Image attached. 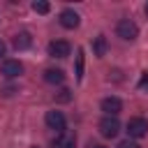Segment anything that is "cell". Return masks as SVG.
<instances>
[{
    "label": "cell",
    "instance_id": "obj_1",
    "mask_svg": "<svg viewBox=\"0 0 148 148\" xmlns=\"http://www.w3.org/2000/svg\"><path fill=\"white\" fill-rule=\"evenodd\" d=\"M116 32H118V37L125 39V42H134V39L139 37V25H136L132 18H120L118 25H116Z\"/></svg>",
    "mask_w": 148,
    "mask_h": 148
},
{
    "label": "cell",
    "instance_id": "obj_2",
    "mask_svg": "<svg viewBox=\"0 0 148 148\" xmlns=\"http://www.w3.org/2000/svg\"><path fill=\"white\" fill-rule=\"evenodd\" d=\"M97 130H99V134H102L104 139H113V136H118V132H120V123H118V118H113V116H104V118L99 120Z\"/></svg>",
    "mask_w": 148,
    "mask_h": 148
},
{
    "label": "cell",
    "instance_id": "obj_3",
    "mask_svg": "<svg viewBox=\"0 0 148 148\" xmlns=\"http://www.w3.org/2000/svg\"><path fill=\"white\" fill-rule=\"evenodd\" d=\"M127 134L130 139H141L148 134V120L146 118H130L127 120Z\"/></svg>",
    "mask_w": 148,
    "mask_h": 148
},
{
    "label": "cell",
    "instance_id": "obj_4",
    "mask_svg": "<svg viewBox=\"0 0 148 148\" xmlns=\"http://www.w3.org/2000/svg\"><path fill=\"white\" fill-rule=\"evenodd\" d=\"M46 125L51 127V130H56V132H65V125H67V120H65V113L62 111H46Z\"/></svg>",
    "mask_w": 148,
    "mask_h": 148
},
{
    "label": "cell",
    "instance_id": "obj_5",
    "mask_svg": "<svg viewBox=\"0 0 148 148\" xmlns=\"http://www.w3.org/2000/svg\"><path fill=\"white\" fill-rule=\"evenodd\" d=\"M69 51H72V46L67 39H53L49 44V56H53V58H67Z\"/></svg>",
    "mask_w": 148,
    "mask_h": 148
},
{
    "label": "cell",
    "instance_id": "obj_6",
    "mask_svg": "<svg viewBox=\"0 0 148 148\" xmlns=\"http://www.w3.org/2000/svg\"><path fill=\"white\" fill-rule=\"evenodd\" d=\"M99 106H102V111H104L106 116H113V118L123 111V102H120L118 97H104Z\"/></svg>",
    "mask_w": 148,
    "mask_h": 148
},
{
    "label": "cell",
    "instance_id": "obj_7",
    "mask_svg": "<svg viewBox=\"0 0 148 148\" xmlns=\"http://www.w3.org/2000/svg\"><path fill=\"white\" fill-rule=\"evenodd\" d=\"M79 23H81V16H79L74 9H62V12H60V25H62V28L74 30Z\"/></svg>",
    "mask_w": 148,
    "mask_h": 148
},
{
    "label": "cell",
    "instance_id": "obj_8",
    "mask_svg": "<svg viewBox=\"0 0 148 148\" xmlns=\"http://www.w3.org/2000/svg\"><path fill=\"white\" fill-rule=\"evenodd\" d=\"M0 72H2V76H7V79H16V76L23 74V65H21L18 60H5Z\"/></svg>",
    "mask_w": 148,
    "mask_h": 148
},
{
    "label": "cell",
    "instance_id": "obj_9",
    "mask_svg": "<svg viewBox=\"0 0 148 148\" xmlns=\"http://www.w3.org/2000/svg\"><path fill=\"white\" fill-rule=\"evenodd\" d=\"M44 81H46V83H62V81H65V72L51 67V69L44 72Z\"/></svg>",
    "mask_w": 148,
    "mask_h": 148
},
{
    "label": "cell",
    "instance_id": "obj_10",
    "mask_svg": "<svg viewBox=\"0 0 148 148\" xmlns=\"http://www.w3.org/2000/svg\"><path fill=\"white\" fill-rule=\"evenodd\" d=\"M30 44H32V37H30V32H18V35L14 37V49H18V51L28 49Z\"/></svg>",
    "mask_w": 148,
    "mask_h": 148
},
{
    "label": "cell",
    "instance_id": "obj_11",
    "mask_svg": "<svg viewBox=\"0 0 148 148\" xmlns=\"http://www.w3.org/2000/svg\"><path fill=\"white\" fill-rule=\"evenodd\" d=\"M92 51H95L97 58H102V56L106 53V37H104V35L95 37V42H92Z\"/></svg>",
    "mask_w": 148,
    "mask_h": 148
},
{
    "label": "cell",
    "instance_id": "obj_12",
    "mask_svg": "<svg viewBox=\"0 0 148 148\" xmlns=\"http://www.w3.org/2000/svg\"><path fill=\"white\" fill-rule=\"evenodd\" d=\"M49 9H51V5L44 2V0H35L32 2V12H37V14H49Z\"/></svg>",
    "mask_w": 148,
    "mask_h": 148
},
{
    "label": "cell",
    "instance_id": "obj_13",
    "mask_svg": "<svg viewBox=\"0 0 148 148\" xmlns=\"http://www.w3.org/2000/svg\"><path fill=\"white\" fill-rule=\"evenodd\" d=\"M76 79H79V81L83 79V51L76 53Z\"/></svg>",
    "mask_w": 148,
    "mask_h": 148
},
{
    "label": "cell",
    "instance_id": "obj_14",
    "mask_svg": "<svg viewBox=\"0 0 148 148\" xmlns=\"http://www.w3.org/2000/svg\"><path fill=\"white\" fill-rule=\"evenodd\" d=\"M56 99H58V102H69V99H72V90H69V88H62Z\"/></svg>",
    "mask_w": 148,
    "mask_h": 148
},
{
    "label": "cell",
    "instance_id": "obj_15",
    "mask_svg": "<svg viewBox=\"0 0 148 148\" xmlns=\"http://www.w3.org/2000/svg\"><path fill=\"white\" fill-rule=\"evenodd\" d=\"M118 148H141V146H139L136 141H130V139H127V141H123V143H120Z\"/></svg>",
    "mask_w": 148,
    "mask_h": 148
},
{
    "label": "cell",
    "instance_id": "obj_16",
    "mask_svg": "<svg viewBox=\"0 0 148 148\" xmlns=\"http://www.w3.org/2000/svg\"><path fill=\"white\" fill-rule=\"evenodd\" d=\"M139 86H141V88H143V86H148V72L143 74V79H141V83H139Z\"/></svg>",
    "mask_w": 148,
    "mask_h": 148
},
{
    "label": "cell",
    "instance_id": "obj_17",
    "mask_svg": "<svg viewBox=\"0 0 148 148\" xmlns=\"http://www.w3.org/2000/svg\"><path fill=\"white\" fill-rule=\"evenodd\" d=\"M62 148H74V139H69V141H65V143H62Z\"/></svg>",
    "mask_w": 148,
    "mask_h": 148
},
{
    "label": "cell",
    "instance_id": "obj_18",
    "mask_svg": "<svg viewBox=\"0 0 148 148\" xmlns=\"http://www.w3.org/2000/svg\"><path fill=\"white\" fill-rule=\"evenodd\" d=\"M5 51H7V46H5V42H2V39H0V58H2V56H5Z\"/></svg>",
    "mask_w": 148,
    "mask_h": 148
},
{
    "label": "cell",
    "instance_id": "obj_19",
    "mask_svg": "<svg viewBox=\"0 0 148 148\" xmlns=\"http://www.w3.org/2000/svg\"><path fill=\"white\" fill-rule=\"evenodd\" d=\"M92 148H106V146H92Z\"/></svg>",
    "mask_w": 148,
    "mask_h": 148
},
{
    "label": "cell",
    "instance_id": "obj_20",
    "mask_svg": "<svg viewBox=\"0 0 148 148\" xmlns=\"http://www.w3.org/2000/svg\"><path fill=\"white\" fill-rule=\"evenodd\" d=\"M32 148H39V146H32Z\"/></svg>",
    "mask_w": 148,
    "mask_h": 148
}]
</instances>
